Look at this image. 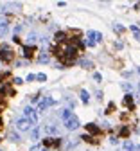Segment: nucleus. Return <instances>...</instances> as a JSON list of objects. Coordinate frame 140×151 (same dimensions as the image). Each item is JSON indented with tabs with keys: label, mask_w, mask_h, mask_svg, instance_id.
<instances>
[{
	"label": "nucleus",
	"mask_w": 140,
	"mask_h": 151,
	"mask_svg": "<svg viewBox=\"0 0 140 151\" xmlns=\"http://www.w3.org/2000/svg\"><path fill=\"white\" fill-rule=\"evenodd\" d=\"M131 135V128L129 126H122L121 129H118V137H122V139H128Z\"/></svg>",
	"instance_id": "obj_11"
},
{
	"label": "nucleus",
	"mask_w": 140,
	"mask_h": 151,
	"mask_svg": "<svg viewBox=\"0 0 140 151\" xmlns=\"http://www.w3.org/2000/svg\"><path fill=\"white\" fill-rule=\"evenodd\" d=\"M0 128H2V117H0Z\"/></svg>",
	"instance_id": "obj_35"
},
{
	"label": "nucleus",
	"mask_w": 140,
	"mask_h": 151,
	"mask_svg": "<svg viewBox=\"0 0 140 151\" xmlns=\"http://www.w3.org/2000/svg\"><path fill=\"white\" fill-rule=\"evenodd\" d=\"M31 101H32V103H39V96H34V97H32Z\"/></svg>",
	"instance_id": "obj_33"
},
{
	"label": "nucleus",
	"mask_w": 140,
	"mask_h": 151,
	"mask_svg": "<svg viewBox=\"0 0 140 151\" xmlns=\"http://www.w3.org/2000/svg\"><path fill=\"white\" fill-rule=\"evenodd\" d=\"M79 144V139H72V140H68L67 142V149H72L74 146H77Z\"/></svg>",
	"instance_id": "obj_23"
},
{
	"label": "nucleus",
	"mask_w": 140,
	"mask_h": 151,
	"mask_svg": "<svg viewBox=\"0 0 140 151\" xmlns=\"http://www.w3.org/2000/svg\"><path fill=\"white\" fill-rule=\"evenodd\" d=\"M7 29H9V24L4 20V22H0V36H4L6 32H7Z\"/></svg>",
	"instance_id": "obj_18"
},
{
	"label": "nucleus",
	"mask_w": 140,
	"mask_h": 151,
	"mask_svg": "<svg viewBox=\"0 0 140 151\" xmlns=\"http://www.w3.org/2000/svg\"><path fill=\"white\" fill-rule=\"evenodd\" d=\"M79 96H81V101H83L85 104H88V101H90V93H88L86 90H81V92H79Z\"/></svg>",
	"instance_id": "obj_15"
},
{
	"label": "nucleus",
	"mask_w": 140,
	"mask_h": 151,
	"mask_svg": "<svg viewBox=\"0 0 140 151\" xmlns=\"http://www.w3.org/2000/svg\"><path fill=\"white\" fill-rule=\"evenodd\" d=\"M122 88H124V90H128V93H131V92H129V90H131V88H133V86H131V85H129V83H122Z\"/></svg>",
	"instance_id": "obj_27"
},
{
	"label": "nucleus",
	"mask_w": 140,
	"mask_h": 151,
	"mask_svg": "<svg viewBox=\"0 0 140 151\" xmlns=\"http://www.w3.org/2000/svg\"><path fill=\"white\" fill-rule=\"evenodd\" d=\"M0 151H2V149H0Z\"/></svg>",
	"instance_id": "obj_41"
},
{
	"label": "nucleus",
	"mask_w": 140,
	"mask_h": 151,
	"mask_svg": "<svg viewBox=\"0 0 140 151\" xmlns=\"http://www.w3.org/2000/svg\"><path fill=\"white\" fill-rule=\"evenodd\" d=\"M93 79H95V81H103V76L99 74V72H95V74H93Z\"/></svg>",
	"instance_id": "obj_28"
},
{
	"label": "nucleus",
	"mask_w": 140,
	"mask_h": 151,
	"mask_svg": "<svg viewBox=\"0 0 140 151\" xmlns=\"http://www.w3.org/2000/svg\"><path fill=\"white\" fill-rule=\"evenodd\" d=\"M138 90H140V86H138Z\"/></svg>",
	"instance_id": "obj_40"
},
{
	"label": "nucleus",
	"mask_w": 140,
	"mask_h": 151,
	"mask_svg": "<svg viewBox=\"0 0 140 151\" xmlns=\"http://www.w3.org/2000/svg\"><path fill=\"white\" fill-rule=\"evenodd\" d=\"M14 128H16V131H31V129L34 128V124H32L29 119H25V117H20V119L14 122Z\"/></svg>",
	"instance_id": "obj_2"
},
{
	"label": "nucleus",
	"mask_w": 140,
	"mask_h": 151,
	"mask_svg": "<svg viewBox=\"0 0 140 151\" xmlns=\"http://www.w3.org/2000/svg\"><path fill=\"white\" fill-rule=\"evenodd\" d=\"M7 139H9L11 142H20V135L16 133V131H9V135H7Z\"/></svg>",
	"instance_id": "obj_16"
},
{
	"label": "nucleus",
	"mask_w": 140,
	"mask_h": 151,
	"mask_svg": "<svg viewBox=\"0 0 140 151\" xmlns=\"http://www.w3.org/2000/svg\"><path fill=\"white\" fill-rule=\"evenodd\" d=\"M63 124H65V128H67L68 131H74V129H77V128H79V119H77L75 115H72L70 119L63 121Z\"/></svg>",
	"instance_id": "obj_4"
},
{
	"label": "nucleus",
	"mask_w": 140,
	"mask_h": 151,
	"mask_svg": "<svg viewBox=\"0 0 140 151\" xmlns=\"http://www.w3.org/2000/svg\"><path fill=\"white\" fill-rule=\"evenodd\" d=\"M138 74H140V67H138Z\"/></svg>",
	"instance_id": "obj_37"
},
{
	"label": "nucleus",
	"mask_w": 140,
	"mask_h": 151,
	"mask_svg": "<svg viewBox=\"0 0 140 151\" xmlns=\"http://www.w3.org/2000/svg\"><path fill=\"white\" fill-rule=\"evenodd\" d=\"M54 103H56V101H54L52 97H45V99H42V101L38 103V111H45V110H47L49 106H52Z\"/></svg>",
	"instance_id": "obj_5"
},
{
	"label": "nucleus",
	"mask_w": 140,
	"mask_h": 151,
	"mask_svg": "<svg viewBox=\"0 0 140 151\" xmlns=\"http://www.w3.org/2000/svg\"><path fill=\"white\" fill-rule=\"evenodd\" d=\"M34 79H36V74H29L27 76V81H34Z\"/></svg>",
	"instance_id": "obj_30"
},
{
	"label": "nucleus",
	"mask_w": 140,
	"mask_h": 151,
	"mask_svg": "<svg viewBox=\"0 0 140 151\" xmlns=\"http://www.w3.org/2000/svg\"><path fill=\"white\" fill-rule=\"evenodd\" d=\"M45 133H47V135H57V133H59V128H57L54 122H47V124H45Z\"/></svg>",
	"instance_id": "obj_8"
},
{
	"label": "nucleus",
	"mask_w": 140,
	"mask_h": 151,
	"mask_svg": "<svg viewBox=\"0 0 140 151\" xmlns=\"http://www.w3.org/2000/svg\"><path fill=\"white\" fill-rule=\"evenodd\" d=\"M124 149H126V151H135V144H133V140H126V142H124Z\"/></svg>",
	"instance_id": "obj_21"
},
{
	"label": "nucleus",
	"mask_w": 140,
	"mask_h": 151,
	"mask_svg": "<svg viewBox=\"0 0 140 151\" xmlns=\"http://www.w3.org/2000/svg\"><path fill=\"white\" fill-rule=\"evenodd\" d=\"M24 117L29 119L32 124H36L38 122V110H34L32 106H25L24 108Z\"/></svg>",
	"instance_id": "obj_3"
},
{
	"label": "nucleus",
	"mask_w": 140,
	"mask_h": 151,
	"mask_svg": "<svg viewBox=\"0 0 140 151\" xmlns=\"http://www.w3.org/2000/svg\"><path fill=\"white\" fill-rule=\"evenodd\" d=\"M36 79H38V81H42V83H43V81H47V76H45L43 72H39V74H36Z\"/></svg>",
	"instance_id": "obj_24"
},
{
	"label": "nucleus",
	"mask_w": 140,
	"mask_h": 151,
	"mask_svg": "<svg viewBox=\"0 0 140 151\" xmlns=\"http://www.w3.org/2000/svg\"><path fill=\"white\" fill-rule=\"evenodd\" d=\"M36 40H38V34H36V32H31V34H29V38H27V42H29V45L36 43Z\"/></svg>",
	"instance_id": "obj_22"
},
{
	"label": "nucleus",
	"mask_w": 140,
	"mask_h": 151,
	"mask_svg": "<svg viewBox=\"0 0 140 151\" xmlns=\"http://www.w3.org/2000/svg\"><path fill=\"white\" fill-rule=\"evenodd\" d=\"M31 139H32V140H38V139H39V128H38V126L32 128V131H31Z\"/></svg>",
	"instance_id": "obj_19"
},
{
	"label": "nucleus",
	"mask_w": 140,
	"mask_h": 151,
	"mask_svg": "<svg viewBox=\"0 0 140 151\" xmlns=\"http://www.w3.org/2000/svg\"><path fill=\"white\" fill-rule=\"evenodd\" d=\"M22 54H24L25 60H31L32 56H34V47L32 45H24L22 47Z\"/></svg>",
	"instance_id": "obj_9"
},
{
	"label": "nucleus",
	"mask_w": 140,
	"mask_h": 151,
	"mask_svg": "<svg viewBox=\"0 0 140 151\" xmlns=\"http://www.w3.org/2000/svg\"><path fill=\"white\" fill-rule=\"evenodd\" d=\"M79 65H81L83 68H93V63L88 61V60H85V58H83V60H79Z\"/></svg>",
	"instance_id": "obj_17"
},
{
	"label": "nucleus",
	"mask_w": 140,
	"mask_h": 151,
	"mask_svg": "<svg viewBox=\"0 0 140 151\" xmlns=\"http://www.w3.org/2000/svg\"><path fill=\"white\" fill-rule=\"evenodd\" d=\"M72 115H74V113H72V108H65V110L61 111V119H63V121H67V119H70Z\"/></svg>",
	"instance_id": "obj_13"
},
{
	"label": "nucleus",
	"mask_w": 140,
	"mask_h": 151,
	"mask_svg": "<svg viewBox=\"0 0 140 151\" xmlns=\"http://www.w3.org/2000/svg\"><path fill=\"white\" fill-rule=\"evenodd\" d=\"M43 149V144H38V146H32L31 147V151H42Z\"/></svg>",
	"instance_id": "obj_26"
},
{
	"label": "nucleus",
	"mask_w": 140,
	"mask_h": 151,
	"mask_svg": "<svg viewBox=\"0 0 140 151\" xmlns=\"http://www.w3.org/2000/svg\"><path fill=\"white\" fill-rule=\"evenodd\" d=\"M0 142H2V137H0Z\"/></svg>",
	"instance_id": "obj_38"
},
{
	"label": "nucleus",
	"mask_w": 140,
	"mask_h": 151,
	"mask_svg": "<svg viewBox=\"0 0 140 151\" xmlns=\"http://www.w3.org/2000/svg\"><path fill=\"white\" fill-rule=\"evenodd\" d=\"M138 133H140V128H138Z\"/></svg>",
	"instance_id": "obj_39"
},
{
	"label": "nucleus",
	"mask_w": 140,
	"mask_h": 151,
	"mask_svg": "<svg viewBox=\"0 0 140 151\" xmlns=\"http://www.w3.org/2000/svg\"><path fill=\"white\" fill-rule=\"evenodd\" d=\"M115 45H117V49H122V47H124V43H122V42H117Z\"/></svg>",
	"instance_id": "obj_34"
},
{
	"label": "nucleus",
	"mask_w": 140,
	"mask_h": 151,
	"mask_svg": "<svg viewBox=\"0 0 140 151\" xmlns=\"http://www.w3.org/2000/svg\"><path fill=\"white\" fill-rule=\"evenodd\" d=\"M86 131L90 133V137H97V135H101V128H99L95 122H88V124H86Z\"/></svg>",
	"instance_id": "obj_7"
},
{
	"label": "nucleus",
	"mask_w": 140,
	"mask_h": 151,
	"mask_svg": "<svg viewBox=\"0 0 140 151\" xmlns=\"http://www.w3.org/2000/svg\"><path fill=\"white\" fill-rule=\"evenodd\" d=\"M113 108H115V104H113V103H110V104H108V110H106V111L110 113V111H113Z\"/></svg>",
	"instance_id": "obj_31"
},
{
	"label": "nucleus",
	"mask_w": 140,
	"mask_h": 151,
	"mask_svg": "<svg viewBox=\"0 0 140 151\" xmlns=\"http://www.w3.org/2000/svg\"><path fill=\"white\" fill-rule=\"evenodd\" d=\"M42 151H49V149H45V147H43V149H42Z\"/></svg>",
	"instance_id": "obj_36"
},
{
	"label": "nucleus",
	"mask_w": 140,
	"mask_h": 151,
	"mask_svg": "<svg viewBox=\"0 0 140 151\" xmlns=\"http://www.w3.org/2000/svg\"><path fill=\"white\" fill-rule=\"evenodd\" d=\"M54 40H56V43H63V42L67 40V32H63V31H59V32H56V36H54Z\"/></svg>",
	"instance_id": "obj_12"
},
{
	"label": "nucleus",
	"mask_w": 140,
	"mask_h": 151,
	"mask_svg": "<svg viewBox=\"0 0 140 151\" xmlns=\"http://www.w3.org/2000/svg\"><path fill=\"white\" fill-rule=\"evenodd\" d=\"M0 60H2L4 63H11L14 60V52L11 50L9 45H2V47H0Z\"/></svg>",
	"instance_id": "obj_1"
},
{
	"label": "nucleus",
	"mask_w": 140,
	"mask_h": 151,
	"mask_svg": "<svg viewBox=\"0 0 140 151\" xmlns=\"http://www.w3.org/2000/svg\"><path fill=\"white\" fill-rule=\"evenodd\" d=\"M38 61H39V63H49V61H50V56H49L47 52H42V54L38 56Z\"/></svg>",
	"instance_id": "obj_14"
},
{
	"label": "nucleus",
	"mask_w": 140,
	"mask_h": 151,
	"mask_svg": "<svg viewBox=\"0 0 140 151\" xmlns=\"http://www.w3.org/2000/svg\"><path fill=\"white\" fill-rule=\"evenodd\" d=\"M131 32L135 34V40H136V42H140V29H138L136 25H131Z\"/></svg>",
	"instance_id": "obj_20"
},
{
	"label": "nucleus",
	"mask_w": 140,
	"mask_h": 151,
	"mask_svg": "<svg viewBox=\"0 0 140 151\" xmlns=\"http://www.w3.org/2000/svg\"><path fill=\"white\" fill-rule=\"evenodd\" d=\"M88 40H92L93 43H99L103 40V34L99 32V31H88Z\"/></svg>",
	"instance_id": "obj_10"
},
{
	"label": "nucleus",
	"mask_w": 140,
	"mask_h": 151,
	"mask_svg": "<svg viewBox=\"0 0 140 151\" xmlns=\"http://www.w3.org/2000/svg\"><path fill=\"white\" fill-rule=\"evenodd\" d=\"M113 29H115L117 32H124V27H122L121 24H115V25H113Z\"/></svg>",
	"instance_id": "obj_25"
},
{
	"label": "nucleus",
	"mask_w": 140,
	"mask_h": 151,
	"mask_svg": "<svg viewBox=\"0 0 140 151\" xmlns=\"http://www.w3.org/2000/svg\"><path fill=\"white\" fill-rule=\"evenodd\" d=\"M110 142H111V144H118V139H117V137H110Z\"/></svg>",
	"instance_id": "obj_32"
},
{
	"label": "nucleus",
	"mask_w": 140,
	"mask_h": 151,
	"mask_svg": "<svg viewBox=\"0 0 140 151\" xmlns=\"http://www.w3.org/2000/svg\"><path fill=\"white\" fill-rule=\"evenodd\" d=\"M122 104H124L129 111H133V110H135V99H133V93H126L124 99H122Z\"/></svg>",
	"instance_id": "obj_6"
},
{
	"label": "nucleus",
	"mask_w": 140,
	"mask_h": 151,
	"mask_svg": "<svg viewBox=\"0 0 140 151\" xmlns=\"http://www.w3.org/2000/svg\"><path fill=\"white\" fill-rule=\"evenodd\" d=\"M13 83H14V85H22V83H24V79H22V78H14V79H13Z\"/></svg>",
	"instance_id": "obj_29"
}]
</instances>
